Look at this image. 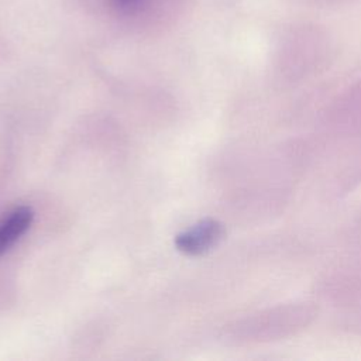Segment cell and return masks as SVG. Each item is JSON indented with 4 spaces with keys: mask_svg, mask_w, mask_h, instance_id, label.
<instances>
[{
    "mask_svg": "<svg viewBox=\"0 0 361 361\" xmlns=\"http://www.w3.org/2000/svg\"><path fill=\"white\" fill-rule=\"evenodd\" d=\"M224 237V227L214 219H203L175 237L179 252L197 257L212 251Z\"/></svg>",
    "mask_w": 361,
    "mask_h": 361,
    "instance_id": "cell-1",
    "label": "cell"
},
{
    "mask_svg": "<svg viewBox=\"0 0 361 361\" xmlns=\"http://www.w3.org/2000/svg\"><path fill=\"white\" fill-rule=\"evenodd\" d=\"M34 210L31 206H18L13 209L0 223V257L28 231L34 221Z\"/></svg>",
    "mask_w": 361,
    "mask_h": 361,
    "instance_id": "cell-2",
    "label": "cell"
},
{
    "mask_svg": "<svg viewBox=\"0 0 361 361\" xmlns=\"http://www.w3.org/2000/svg\"><path fill=\"white\" fill-rule=\"evenodd\" d=\"M126 1H128V0H126Z\"/></svg>",
    "mask_w": 361,
    "mask_h": 361,
    "instance_id": "cell-3",
    "label": "cell"
}]
</instances>
